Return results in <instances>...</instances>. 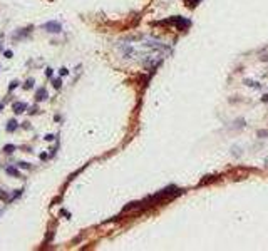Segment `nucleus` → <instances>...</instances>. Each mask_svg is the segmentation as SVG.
Instances as JSON below:
<instances>
[{
  "label": "nucleus",
  "mask_w": 268,
  "mask_h": 251,
  "mask_svg": "<svg viewBox=\"0 0 268 251\" xmlns=\"http://www.w3.org/2000/svg\"><path fill=\"white\" fill-rule=\"evenodd\" d=\"M45 28H49V32H60V25L57 22H49L45 24Z\"/></svg>",
  "instance_id": "f257e3e1"
},
{
  "label": "nucleus",
  "mask_w": 268,
  "mask_h": 251,
  "mask_svg": "<svg viewBox=\"0 0 268 251\" xmlns=\"http://www.w3.org/2000/svg\"><path fill=\"white\" fill-rule=\"evenodd\" d=\"M15 151V146H5V152H12Z\"/></svg>",
  "instance_id": "423d86ee"
},
{
  "label": "nucleus",
  "mask_w": 268,
  "mask_h": 251,
  "mask_svg": "<svg viewBox=\"0 0 268 251\" xmlns=\"http://www.w3.org/2000/svg\"><path fill=\"white\" fill-rule=\"evenodd\" d=\"M15 129H17V122H15V121H10L8 126H7V131L10 132V131H15Z\"/></svg>",
  "instance_id": "7ed1b4c3"
},
{
  "label": "nucleus",
  "mask_w": 268,
  "mask_h": 251,
  "mask_svg": "<svg viewBox=\"0 0 268 251\" xmlns=\"http://www.w3.org/2000/svg\"><path fill=\"white\" fill-rule=\"evenodd\" d=\"M2 109H4V106H2V104H0V111H2Z\"/></svg>",
  "instance_id": "6e6552de"
},
{
  "label": "nucleus",
  "mask_w": 268,
  "mask_h": 251,
  "mask_svg": "<svg viewBox=\"0 0 268 251\" xmlns=\"http://www.w3.org/2000/svg\"><path fill=\"white\" fill-rule=\"evenodd\" d=\"M32 84H34V80L30 79V80H29L27 84H25V89H30V87H32Z\"/></svg>",
  "instance_id": "0eeeda50"
},
{
  "label": "nucleus",
  "mask_w": 268,
  "mask_h": 251,
  "mask_svg": "<svg viewBox=\"0 0 268 251\" xmlns=\"http://www.w3.org/2000/svg\"><path fill=\"white\" fill-rule=\"evenodd\" d=\"M37 99H45V91H44V89L37 92Z\"/></svg>",
  "instance_id": "20e7f679"
},
{
  "label": "nucleus",
  "mask_w": 268,
  "mask_h": 251,
  "mask_svg": "<svg viewBox=\"0 0 268 251\" xmlns=\"http://www.w3.org/2000/svg\"><path fill=\"white\" fill-rule=\"evenodd\" d=\"M25 109H27V104H24V102H15L13 104V111L15 112H24Z\"/></svg>",
  "instance_id": "f03ea898"
},
{
  "label": "nucleus",
  "mask_w": 268,
  "mask_h": 251,
  "mask_svg": "<svg viewBox=\"0 0 268 251\" xmlns=\"http://www.w3.org/2000/svg\"><path fill=\"white\" fill-rule=\"evenodd\" d=\"M7 172H8V174H13V176H19V171H17V169H13V167H8Z\"/></svg>",
  "instance_id": "39448f33"
}]
</instances>
